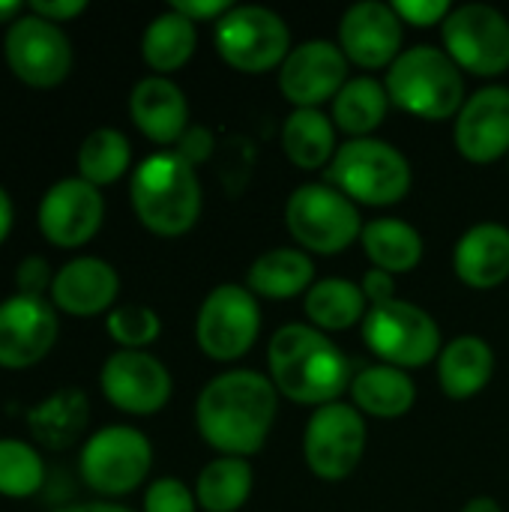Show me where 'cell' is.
Instances as JSON below:
<instances>
[{
  "mask_svg": "<svg viewBox=\"0 0 509 512\" xmlns=\"http://www.w3.org/2000/svg\"><path fill=\"white\" fill-rule=\"evenodd\" d=\"M279 396L276 384L252 369L216 375L198 396L195 423L201 438L225 456H252L264 447Z\"/></svg>",
  "mask_w": 509,
  "mask_h": 512,
  "instance_id": "1",
  "label": "cell"
},
{
  "mask_svg": "<svg viewBox=\"0 0 509 512\" xmlns=\"http://www.w3.org/2000/svg\"><path fill=\"white\" fill-rule=\"evenodd\" d=\"M270 381L300 405H333L348 387V360L312 324H285L270 339Z\"/></svg>",
  "mask_w": 509,
  "mask_h": 512,
  "instance_id": "2",
  "label": "cell"
},
{
  "mask_svg": "<svg viewBox=\"0 0 509 512\" xmlns=\"http://www.w3.org/2000/svg\"><path fill=\"white\" fill-rule=\"evenodd\" d=\"M132 207L144 228L159 237L186 234L201 216V183L177 153H156L132 174Z\"/></svg>",
  "mask_w": 509,
  "mask_h": 512,
  "instance_id": "3",
  "label": "cell"
},
{
  "mask_svg": "<svg viewBox=\"0 0 509 512\" xmlns=\"http://www.w3.org/2000/svg\"><path fill=\"white\" fill-rule=\"evenodd\" d=\"M387 96L414 117L447 120L465 105L462 69L441 48H408L387 72Z\"/></svg>",
  "mask_w": 509,
  "mask_h": 512,
  "instance_id": "4",
  "label": "cell"
},
{
  "mask_svg": "<svg viewBox=\"0 0 509 512\" xmlns=\"http://www.w3.org/2000/svg\"><path fill=\"white\" fill-rule=\"evenodd\" d=\"M327 177L342 195L369 207L396 204L411 192V162L378 138L345 141L336 150Z\"/></svg>",
  "mask_w": 509,
  "mask_h": 512,
  "instance_id": "5",
  "label": "cell"
},
{
  "mask_svg": "<svg viewBox=\"0 0 509 512\" xmlns=\"http://www.w3.org/2000/svg\"><path fill=\"white\" fill-rule=\"evenodd\" d=\"M285 225L303 249L318 255H336L363 234L357 204L327 183H306L291 192Z\"/></svg>",
  "mask_w": 509,
  "mask_h": 512,
  "instance_id": "6",
  "label": "cell"
},
{
  "mask_svg": "<svg viewBox=\"0 0 509 512\" xmlns=\"http://www.w3.org/2000/svg\"><path fill=\"white\" fill-rule=\"evenodd\" d=\"M363 339L384 366L420 369L429 366L441 351V330L429 312L405 300H387L369 306L363 318Z\"/></svg>",
  "mask_w": 509,
  "mask_h": 512,
  "instance_id": "7",
  "label": "cell"
},
{
  "mask_svg": "<svg viewBox=\"0 0 509 512\" xmlns=\"http://www.w3.org/2000/svg\"><path fill=\"white\" fill-rule=\"evenodd\" d=\"M216 51L240 72L276 69L291 54L288 24L264 6H231L216 24Z\"/></svg>",
  "mask_w": 509,
  "mask_h": 512,
  "instance_id": "8",
  "label": "cell"
},
{
  "mask_svg": "<svg viewBox=\"0 0 509 512\" xmlns=\"http://www.w3.org/2000/svg\"><path fill=\"white\" fill-rule=\"evenodd\" d=\"M366 453V423L354 405L333 402L315 408L303 435V456L315 477L339 483L351 477Z\"/></svg>",
  "mask_w": 509,
  "mask_h": 512,
  "instance_id": "9",
  "label": "cell"
},
{
  "mask_svg": "<svg viewBox=\"0 0 509 512\" xmlns=\"http://www.w3.org/2000/svg\"><path fill=\"white\" fill-rule=\"evenodd\" d=\"M453 63L471 75L495 78L509 69V21L486 3H468L441 24Z\"/></svg>",
  "mask_w": 509,
  "mask_h": 512,
  "instance_id": "10",
  "label": "cell"
},
{
  "mask_svg": "<svg viewBox=\"0 0 509 512\" xmlns=\"http://www.w3.org/2000/svg\"><path fill=\"white\" fill-rule=\"evenodd\" d=\"M261 330V312L255 294L243 285H219L201 303L195 321V339L210 360L231 363L243 357Z\"/></svg>",
  "mask_w": 509,
  "mask_h": 512,
  "instance_id": "11",
  "label": "cell"
},
{
  "mask_svg": "<svg viewBox=\"0 0 509 512\" xmlns=\"http://www.w3.org/2000/svg\"><path fill=\"white\" fill-rule=\"evenodd\" d=\"M150 465V441L129 426H108L96 432L81 453V477L99 495H126L138 489Z\"/></svg>",
  "mask_w": 509,
  "mask_h": 512,
  "instance_id": "12",
  "label": "cell"
},
{
  "mask_svg": "<svg viewBox=\"0 0 509 512\" xmlns=\"http://www.w3.org/2000/svg\"><path fill=\"white\" fill-rule=\"evenodd\" d=\"M3 51L9 69L30 87H54L69 75L72 66L66 33L33 12L9 24Z\"/></svg>",
  "mask_w": 509,
  "mask_h": 512,
  "instance_id": "13",
  "label": "cell"
},
{
  "mask_svg": "<svg viewBox=\"0 0 509 512\" xmlns=\"http://www.w3.org/2000/svg\"><path fill=\"white\" fill-rule=\"evenodd\" d=\"M348 57L330 39H309L279 66V90L297 108H318L348 84Z\"/></svg>",
  "mask_w": 509,
  "mask_h": 512,
  "instance_id": "14",
  "label": "cell"
},
{
  "mask_svg": "<svg viewBox=\"0 0 509 512\" xmlns=\"http://www.w3.org/2000/svg\"><path fill=\"white\" fill-rule=\"evenodd\" d=\"M102 393L105 399L135 417L156 414L171 399L168 369L144 351H117L102 366Z\"/></svg>",
  "mask_w": 509,
  "mask_h": 512,
  "instance_id": "15",
  "label": "cell"
},
{
  "mask_svg": "<svg viewBox=\"0 0 509 512\" xmlns=\"http://www.w3.org/2000/svg\"><path fill=\"white\" fill-rule=\"evenodd\" d=\"M105 201L96 186L81 177L54 183L39 204V228L48 243L75 249L84 246L102 225Z\"/></svg>",
  "mask_w": 509,
  "mask_h": 512,
  "instance_id": "16",
  "label": "cell"
},
{
  "mask_svg": "<svg viewBox=\"0 0 509 512\" xmlns=\"http://www.w3.org/2000/svg\"><path fill=\"white\" fill-rule=\"evenodd\" d=\"M402 18L396 15L393 3L363 0L351 6L339 21V48L348 60L363 69L393 66L402 54Z\"/></svg>",
  "mask_w": 509,
  "mask_h": 512,
  "instance_id": "17",
  "label": "cell"
},
{
  "mask_svg": "<svg viewBox=\"0 0 509 512\" xmlns=\"http://www.w3.org/2000/svg\"><path fill=\"white\" fill-rule=\"evenodd\" d=\"M57 339V315L42 297H9L0 303V366L27 369Z\"/></svg>",
  "mask_w": 509,
  "mask_h": 512,
  "instance_id": "18",
  "label": "cell"
},
{
  "mask_svg": "<svg viewBox=\"0 0 509 512\" xmlns=\"http://www.w3.org/2000/svg\"><path fill=\"white\" fill-rule=\"evenodd\" d=\"M456 150L477 165L509 153V87H483L465 99L456 120Z\"/></svg>",
  "mask_w": 509,
  "mask_h": 512,
  "instance_id": "19",
  "label": "cell"
},
{
  "mask_svg": "<svg viewBox=\"0 0 509 512\" xmlns=\"http://www.w3.org/2000/svg\"><path fill=\"white\" fill-rule=\"evenodd\" d=\"M120 279L102 258H75L54 273L51 300L57 309L75 318H90L105 312L117 297Z\"/></svg>",
  "mask_w": 509,
  "mask_h": 512,
  "instance_id": "20",
  "label": "cell"
},
{
  "mask_svg": "<svg viewBox=\"0 0 509 512\" xmlns=\"http://www.w3.org/2000/svg\"><path fill=\"white\" fill-rule=\"evenodd\" d=\"M129 111L135 126L156 144H177L189 129V102L165 75L138 81L129 96Z\"/></svg>",
  "mask_w": 509,
  "mask_h": 512,
  "instance_id": "21",
  "label": "cell"
},
{
  "mask_svg": "<svg viewBox=\"0 0 509 512\" xmlns=\"http://www.w3.org/2000/svg\"><path fill=\"white\" fill-rule=\"evenodd\" d=\"M456 276L477 291L498 288L509 276V228L498 222L474 225L462 234L453 252Z\"/></svg>",
  "mask_w": 509,
  "mask_h": 512,
  "instance_id": "22",
  "label": "cell"
},
{
  "mask_svg": "<svg viewBox=\"0 0 509 512\" xmlns=\"http://www.w3.org/2000/svg\"><path fill=\"white\" fill-rule=\"evenodd\" d=\"M495 372V354L480 336L453 339L438 357V381L450 399L477 396Z\"/></svg>",
  "mask_w": 509,
  "mask_h": 512,
  "instance_id": "23",
  "label": "cell"
},
{
  "mask_svg": "<svg viewBox=\"0 0 509 512\" xmlns=\"http://www.w3.org/2000/svg\"><path fill=\"white\" fill-rule=\"evenodd\" d=\"M354 408L369 417L396 420L405 417L417 402V387L405 369L396 366H369L351 381Z\"/></svg>",
  "mask_w": 509,
  "mask_h": 512,
  "instance_id": "24",
  "label": "cell"
},
{
  "mask_svg": "<svg viewBox=\"0 0 509 512\" xmlns=\"http://www.w3.org/2000/svg\"><path fill=\"white\" fill-rule=\"evenodd\" d=\"M282 150L303 171L324 168L339 150L336 123L318 108H297L282 123Z\"/></svg>",
  "mask_w": 509,
  "mask_h": 512,
  "instance_id": "25",
  "label": "cell"
},
{
  "mask_svg": "<svg viewBox=\"0 0 509 512\" xmlns=\"http://www.w3.org/2000/svg\"><path fill=\"white\" fill-rule=\"evenodd\" d=\"M315 264L300 249H270L249 267L246 288L258 297L291 300L312 288Z\"/></svg>",
  "mask_w": 509,
  "mask_h": 512,
  "instance_id": "26",
  "label": "cell"
},
{
  "mask_svg": "<svg viewBox=\"0 0 509 512\" xmlns=\"http://www.w3.org/2000/svg\"><path fill=\"white\" fill-rule=\"evenodd\" d=\"M363 249L384 273H408L423 258V237L402 219H372L363 225Z\"/></svg>",
  "mask_w": 509,
  "mask_h": 512,
  "instance_id": "27",
  "label": "cell"
},
{
  "mask_svg": "<svg viewBox=\"0 0 509 512\" xmlns=\"http://www.w3.org/2000/svg\"><path fill=\"white\" fill-rule=\"evenodd\" d=\"M87 417H90L87 396L81 390L66 387V390L54 393L51 399H45L42 405H36L27 414V423H30L33 438L42 447L63 450L81 435V429L87 426Z\"/></svg>",
  "mask_w": 509,
  "mask_h": 512,
  "instance_id": "28",
  "label": "cell"
},
{
  "mask_svg": "<svg viewBox=\"0 0 509 512\" xmlns=\"http://www.w3.org/2000/svg\"><path fill=\"white\" fill-rule=\"evenodd\" d=\"M387 87L369 75L351 78L333 99V123L336 129H342L345 135L354 138H369V132H375L384 117H387Z\"/></svg>",
  "mask_w": 509,
  "mask_h": 512,
  "instance_id": "29",
  "label": "cell"
},
{
  "mask_svg": "<svg viewBox=\"0 0 509 512\" xmlns=\"http://www.w3.org/2000/svg\"><path fill=\"white\" fill-rule=\"evenodd\" d=\"M366 294L351 279H321L306 291V318L315 330H348L366 318Z\"/></svg>",
  "mask_w": 509,
  "mask_h": 512,
  "instance_id": "30",
  "label": "cell"
},
{
  "mask_svg": "<svg viewBox=\"0 0 509 512\" xmlns=\"http://www.w3.org/2000/svg\"><path fill=\"white\" fill-rule=\"evenodd\" d=\"M198 45V30L195 21L183 18L180 12L168 9L159 18L150 21L141 39V54L150 69L156 72H174L189 63Z\"/></svg>",
  "mask_w": 509,
  "mask_h": 512,
  "instance_id": "31",
  "label": "cell"
},
{
  "mask_svg": "<svg viewBox=\"0 0 509 512\" xmlns=\"http://www.w3.org/2000/svg\"><path fill=\"white\" fill-rule=\"evenodd\" d=\"M252 492V465L237 456L213 459L195 486V498L207 512H237Z\"/></svg>",
  "mask_w": 509,
  "mask_h": 512,
  "instance_id": "32",
  "label": "cell"
},
{
  "mask_svg": "<svg viewBox=\"0 0 509 512\" xmlns=\"http://www.w3.org/2000/svg\"><path fill=\"white\" fill-rule=\"evenodd\" d=\"M129 159H132V150L123 132L96 129L84 138L78 150V171H81V180L99 189V186L120 180L129 168Z\"/></svg>",
  "mask_w": 509,
  "mask_h": 512,
  "instance_id": "33",
  "label": "cell"
},
{
  "mask_svg": "<svg viewBox=\"0 0 509 512\" xmlns=\"http://www.w3.org/2000/svg\"><path fill=\"white\" fill-rule=\"evenodd\" d=\"M45 480L39 453L24 441H0V495L30 498Z\"/></svg>",
  "mask_w": 509,
  "mask_h": 512,
  "instance_id": "34",
  "label": "cell"
},
{
  "mask_svg": "<svg viewBox=\"0 0 509 512\" xmlns=\"http://www.w3.org/2000/svg\"><path fill=\"white\" fill-rule=\"evenodd\" d=\"M108 333L117 345H123V351H141L159 339L162 321L147 306H120L108 315Z\"/></svg>",
  "mask_w": 509,
  "mask_h": 512,
  "instance_id": "35",
  "label": "cell"
},
{
  "mask_svg": "<svg viewBox=\"0 0 509 512\" xmlns=\"http://www.w3.org/2000/svg\"><path fill=\"white\" fill-rule=\"evenodd\" d=\"M144 512H195V495L174 477L156 480L144 495Z\"/></svg>",
  "mask_w": 509,
  "mask_h": 512,
  "instance_id": "36",
  "label": "cell"
},
{
  "mask_svg": "<svg viewBox=\"0 0 509 512\" xmlns=\"http://www.w3.org/2000/svg\"><path fill=\"white\" fill-rule=\"evenodd\" d=\"M393 9L405 24H414V27L444 24L447 15L453 12V6L447 0H396Z\"/></svg>",
  "mask_w": 509,
  "mask_h": 512,
  "instance_id": "37",
  "label": "cell"
},
{
  "mask_svg": "<svg viewBox=\"0 0 509 512\" xmlns=\"http://www.w3.org/2000/svg\"><path fill=\"white\" fill-rule=\"evenodd\" d=\"M15 282H18V291L24 297H42L45 288H51L54 276L45 264V258H27L18 270H15Z\"/></svg>",
  "mask_w": 509,
  "mask_h": 512,
  "instance_id": "38",
  "label": "cell"
},
{
  "mask_svg": "<svg viewBox=\"0 0 509 512\" xmlns=\"http://www.w3.org/2000/svg\"><path fill=\"white\" fill-rule=\"evenodd\" d=\"M180 159H186L192 168L198 165V162H204L210 153H213V135H210V129H204V126H189L186 132H183V138L177 141V150H174Z\"/></svg>",
  "mask_w": 509,
  "mask_h": 512,
  "instance_id": "39",
  "label": "cell"
},
{
  "mask_svg": "<svg viewBox=\"0 0 509 512\" xmlns=\"http://www.w3.org/2000/svg\"><path fill=\"white\" fill-rule=\"evenodd\" d=\"M171 9L174 12H180L183 18H189V21H207V18H222L228 9H231V3L228 0H174L171 3Z\"/></svg>",
  "mask_w": 509,
  "mask_h": 512,
  "instance_id": "40",
  "label": "cell"
},
{
  "mask_svg": "<svg viewBox=\"0 0 509 512\" xmlns=\"http://www.w3.org/2000/svg\"><path fill=\"white\" fill-rule=\"evenodd\" d=\"M84 0H33L30 3V12L57 24V21H66V18H75L78 12H84Z\"/></svg>",
  "mask_w": 509,
  "mask_h": 512,
  "instance_id": "41",
  "label": "cell"
},
{
  "mask_svg": "<svg viewBox=\"0 0 509 512\" xmlns=\"http://www.w3.org/2000/svg\"><path fill=\"white\" fill-rule=\"evenodd\" d=\"M360 288H363V294H366V300H369L372 306L393 300V276L384 273V270H378V267H372V270L363 276V285H360Z\"/></svg>",
  "mask_w": 509,
  "mask_h": 512,
  "instance_id": "42",
  "label": "cell"
},
{
  "mask_svg": "<svg viewBox=\"0 0 509 512\" xmlns=\"http://www.w3.org/2000/svg\"><path fill=\"white\" fill-rule=\"evenodd\" d=\"M9 228H12V204H9V195L0 189V243L9 237Z\"/></svg>",
  "mask_w": 509,
  "mask_h": 512,
  "instance_id": "43",
  "label": "cell"
},
{
  "mask_svg": "<svg viewBox=\"0 0 509 512\" xmlns=\"http://www.w3.org/2000/svg\"><path fill=\"white\" fill-rule=\"evenodd\" d=\"M462 512H504L498 507V501H492V498H474V501H468Z\"/></svg>",
  "mask_w": 509,
  "mask_h": 512,
  "instance_id": "44",
  "label": "cell"
},
{
  "mask_svg": "<svg viewBox=\"0 0 509 512\" xmlns=\"http://www.w3.org/2000/svg\"><path fill=\"white\" fill-rule=\"evenodd\" d=\"M57 512H129L123 507H114V504H84V507H66V510Z\"/></svg>",
  "mask_w": 509,
  "mask_h": 512,
  "instance_id": "45",
  "label": "cell"
},
{
  "mask_svg": "<svg viewBox=\"0 0 509 512\" xmlns=\"http://www.w3.org/2000/svg\"><path fill=\"white\" fill-rule=\"evenodd\" d=\"M18 0H0V24H6L9 18H15L18 15Z\"/></svg>",
  "mask_w": 509,
  "mask_h": 512,
  "instance_id": "46",
  "label": "cell"
}]
</instances>
